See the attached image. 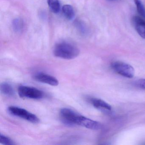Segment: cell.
Listing matches in <instances>:
<instances>
[{
  "label": "cell",
  "mask_w": 145,
  "mask_h": 145,
  "mask_svg": "<svg viewBox=\"0 0 145 145\" xmlns=\"http://www.w3.org/2000/svg\"><path fill=\"white\" fill-rule=\"evenodd\" d=\"M79 53L78 47L67 42L58 43L53 49V54L55 56L66 60L74 59L78 56Z\"/></svg>",
  "instance_id": "cell-1"
},
{
  "label": "cell",
  "mask_w": 145,
  "mask_h": 145,
  "mask_svg": "<svg viewBox=\"0 0 145 145\" xmlns=\"http://www.w3.org/2000/svg\"><path fill=\"white\" fill-rule=\"evenodd\" d=\"M8 112L16 117L23 119L33 123H38L39 119L35 114L30 112L24 108L15 106H10L7 108Z\"/></svg>",
  "instance_id": "cell-2"
},
{
  "label": "cell",
  "mask_w": 145,
  "mask_h": 145,
  "mask_svg": "<svg viewBox=\"0 0 145 145\" xmlns=\"http://www.w3.org/2000/svg\"><path fill=\"white\" fill-rule=\"evenodd\" d=\"M19 97L22 98L39 100L43 98L44 93L42 91L34 87L26 86H19L18 90Z\"/></svg>",
  "instance_id": "cell-3"
},
{
  "label": "cell",
  "mask_w": 145,
  "mask_h": 145,
  "mask_svg": "<svg viewBox=\"0 0 145 145\" xmlns=\"http://www.w3.org/2000/svg\"><path fill=\"white\" fill-rule=\"evenodd\" d=\"M112 67L117 73L125 78H131L135 74V70L133 67L123 62H114L112 63Z\"/></svg>",
  "instance_id": "cell-4"
},
{
  "label": "cell",
  "mask_w": 145,
  "mask_h": 145,
  "mask_svg": "<svg viewBox=\"0 0 145 145\" xmlns=\"http://www.w3.org/2000/svg\"><path fill=\"white\" fill-rule=\"evenodd\" d=\"M75 124L90 129L98 130L101 128V124L99 122L88 118L79 114L75 118Z\"/></svg>",
  "instance_id": "cell-5"
},
{
  "label": "cell",
  "mask_w": 145,
  "mask_h": 145,
  "mask_svg": "<svg viewBox=\"0 0 145 145\" xmlns=\"http://www.w3.org/2000/svg\"><path fill=\"white\" fill-rule=\"evenodd\" d=\"M34 78L35 80L39 82L52 86H57L59 84V82L57 79L46 74L38 73L34 75Z\"/></svg>",
  "instance_id": "cell-6"
},
{
  "label": "cell",
  "mask_w": 145,
  "mask_h": 145,
  "mask_svg": "<svg viewBox=\"0 0 145 145\" xmlns=\"http://www.w3.org/2000/svg\"><path fill=\"white\" fill-rule=\"evenodd\" d=\"M132 24L137 33L142 39H145V20L137 16H134L132 19Z\"/></svg>",
  "instance_id": "cell-7"
},
{
  "label": "cell",
  "mask_w": 145,
  "mask_h": 145,
  "mask_svg": "<svg viewBox=\"0 0 145 145\" xmlns=\"http://www.w3.org/2000/svg\"><path fill=\"white\" fill-rule=\"evenodd\" d=\"M90 101L94 107L101 111L108 112L112 111V106L103 100L98 98H91Z\"/></svg>",
  "instance_id": "cell-8"
},
{
  "label": "cell",
  "mask_w": 145,
  "mask_h": 145,
  "mask_svg": "<svg viewBox=\"0 0 145 145\" xmlns=\"http://www.w3.org/2000/svg\"><path fill=\"white\" fill-rule=\"evenodd\" d=\"M1 93L7 96H13L14 91L12 86L8 83L4 82L1 84Z\"/></svg>",
  "instance_id": "cell-9"
},
{
  "label": "cell",
  "mask_w": 145,
  "mask_h": 145,
  "mask_svg": "<svg viewBox=\"0 0 145 145\" xmlns=\"http://www.w3.org/2000/svg\"><path fill=\"white\" fill-rule=\"evenodd\" d=\"M62 11L64 16L68 20H71L74 16V12L72 7L69 5H65L62 7Z\"/></svg>",
  "instance_id": "cell-10"
},
{
  "label": "cell",
  "mask_w": 145,
  "mask_h": 145,
  "mask_svg": "<svg viewBox=\"0 0 145 145\" xmlns=\"http://www.w3.org/2000/svg\"><path fill=\"white\" fill-rule=\"evenodd\" d=\"M47 4L53 13H57L60 11L61 6L58 0H47Z\"/></svg>",
  "instance_id": "cell-11"
},
{
  "label": "cell",
  "mask_w": 145,
  "mask_h": 145,
  "mask_svg": "<svg viewBox=\"0 0 145 145\" xmlns=\"http://www.w3.org/2000/svg\"><path fill=\"white\" fill-rule=\"evenodd\" d=\"M136 6L137 12L145 20V8L141 0H134Z\"/></svg>",
  "instance_id": "cell-12"
},
{
  "label": "cell",
  "mask_w": 145,
  "mask_h": 145,
  "mask_svg": "<svg viewBox=\"0 0 145 145\" xmlns=\"http://www.w3.org/2000/svg\"><path fill=\"white\" fill-rule=\"evenodd\" d=\"M0 142L5 145H14L16 144L14 141L10 137L1 134L0 135Z\"/></svg>",
  "instance_id": "cell-13"
},
{
  "label": "cell",
  "mask_w": 145,
  "mask_h": 145,
  "mask_svg": "<svg viewBox=\"0 0 145 145\" xmlns=\"http://www.w3.org/2000/svg\"><path fill=\"white\" fill-rule=\"evenodd\" d=\"M23 24L22 21L19 19H16L13 22V27L16 31L20 32L23 27Z\"/></svg>",
  "instance_id": "cell-14"
},
{
  "label": "cell",
  "mask_w": 145,
  "mask_h": 145,
  "mask_svg": "<svg viewBox=\"0 0 145 145\" xmlns=\"http://www.w3.org/2000/svg\"><path fill=\"white\" fill-rule=\"evenodd\" d=\"M137 86L142 89H145V79L139 80L137 82Z\"/></svg>",
  "instance_id": "cell-15"
}]
</instances>
